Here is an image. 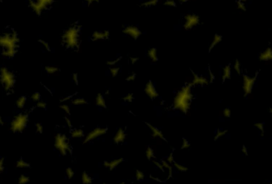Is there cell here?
Masks as SVG:
<instances>
[{
    "label": "cell",
    "instance_id": "obj_60",
    "mask_svg": "<svg viewBox=\"0 0 272 184\" xmlns=\"http://www.w3.org/2000/svg\"><path fill=\"white\" fill-rule=\"evenodd\" d=\"M270 184H272V181L271 182V183H270Z\"/></svg>",
    "mask_w": 272,
    "mask_h": 184
},
{
    "label": "cell",
    "instance_id": "obj_19",
    "mask_svg": "<svg viewBox=\"0 0 272 184\" xmlns=\"http://www.w3.org/2000/svg\"><path fill=\"white\" fill-rule=\"evenodd\" d=\"M96 104L97 106L101 107V108H107V105L105 100L104 98L103 95L102 94L99 93L96 97Z\"/></svg>",
    "mask_w": 272,
    "mask_h": 184
},
{
    "label": "cell",
    "instance_id": "obj_22",
    "mask_svg": "<svg viewBox=\"0 0 272 184\" xmlns=\"http://www.w3.org/2000/svg\"><path fill=\"white\" fill-rule=\"evenodd\" d=\"M254 127L259 131L260 136L264 137L265 136V127H264V124L263 123V122H256L254 124Z\"/></svg>",
    "mask_w": 272,
    "mask_h": 184
},
{
    "label": "cell",
    "instance_id": "obj_32",
    "mask_svg": "<svg viewBox=\"0 0 272 184\" xmlns=\"http://www.w3.org/2000/svg\"><path fill=\"white\" fill-rule=\"evenodd\" d=\"M246 2L238 1L237 2V7L238 9L242 11H244L247 9V6L246 5Z\"/></svg>",
    "mask_w": 272,
    "mask_h": 184
},
{
    "label": "cell",
    "instance_id": "obj_40",
    "mask_svg": "<svg viewBox=\"0 0 272 184\" xmlns=\"http://www.w3.org/2000/svg\"><path fill=\"white\" fill-rule=\"evenodd\" d=\"M60 108L68 115H70V108L68 105L66 104H62L60 106Z\"/></svg>",
    "mask_w": 272,
    "mask_h": 184
},
{
    "label": "cell",
    "instance_id": "obj_28",
    "mask_svg": "<svg viewBox=\"0 0 272 184\" xmlns=\"http://www.w3.org/2000/svg\"><path fill=\"white\" fill-rule=\"evenodd\" d=\"M228 133V131L226 130H218L216 132V134L214 137V140H217L220 139L221 138H222L224 136H225Z\"/></svg>",
    "mask_w": 272,
    "mask_h": 184
},
{
    "label": "cell",
    "instance_id": "obj_57",
    "mask_svg": "<svg viewBox=\"0 0 272 184\" xmlns=\"http://www.w3.org/2000/svg\"><path fill=\"white\" fill-rule=\"evenodd\" d=\"M269 112H270V113L272 115V107H271L270 109H269Z\"/></svg>",
    "mask_w": 272,
    "mask_h": 184
},
{
    "label": "cell",
    "instance_id": "obj_36",
    "mask_svg": "<svg viewBox=\"0 0 272 184\" xmlns=\"http://www.w3.org/2000/svg\"><path fill=\"white\" fill-rule=\"evenodd\" d=\"M232 114L231 110L229 108H225L223 109V115L224 117L226 118H229L231 117Z\"/></svg>",
    "mask_w": 272,
    "mask_h": 184
},
{
    "label": "cell",
    "instance_id": "obj_39",
    "mask_svg": "<svg viewBox=\"0 0 272 184\" xmlns=\"http://www.w3.org/2000/svg\"><path fill=\"white\" fill-rule=\"evenodd\" d=\"M190 146V143L188 140L185 138H183L182 144L181 149H187Z\"/></svg>",
    "mask_w": 272,
    "mask_h": 184
},
{
    "label": "cell",
    "instance_id": "obj_10",
    "mask_svg": "<svg viewBox=\"0 0 272 184\" xmlns=\"http://www.w3.org/2000/svg\"><path fill=\"white\" fill-rule=\"evenodd\" d=\"M192 74L193 75V79L191 82L189 83L190 86H192L196 85L203 86L208 84V81L206 78L203 77V76H199L197 74L194 73L193 72H192Z\"/></svg>",
    "mask_w": 272,
    "mask_h": 184
},
{
    "label": "cell",
    "instance_id": "obj_42",
    "mask_svg": "<svg viewBox=\"0 0 272 184\" xmlns=\"http://www.w3.org/2000/svg\"><path fill=\"white\" fill-rule=\"evenodd\" d=\"M36 106L38 108L45 109L47 107V104L45 102H43V101H39V102H37Z\"/></svg>",
    "mask_w": 272,
    "mask_h": 184
},
{
    "label": "cell",
    "instance_id": "obj_58",
    "mask_svg": "<svg viewBox=\"0 0 272 184\" xmlns=\"http://www.w3.org/2000/svg\"><path fill=\"white\" fill-rule=\"evenodd\" d=\"M238 1H242V2H246L248 1V0H238Z\"/></svg>",
    "mask_w": 272,
    "mask_h": 184
},
{
    "label": "cell",
    "instance_id": "obj_41",
    "mask_svg": "<svg viewBox=\"0 0 272 184\" xmlns=\"http://www.w3.org/2000/svg\"><path fill=\"white\" fill-rule=\"evenodd\" d=\"M35 128H36V132L37 133H40V134L43 133L44 129H43V127L42 124L40 123H37L35 125Z\"/></svg>",
    "mask_w": 272,
    "mask_h": 184
},
{
    "label": "cell",
    "instance_id": "obj_4",
    "mask_svg": "<svg viewBox=\"0 0 272 184\" xmlns=\"http://www.w3.org/2000/svg\"><path fill=\"white\" fill-rule=\"evenodd\" d=\"M28 122V115L20 113L15 116L11 121L10 129L13 133H21L25 129Z\"/></svg>",
    "mask_w": 272,
    "mask_h": 184
},
{
    "label": "cell",
    "instance_id": "obj_34",
    "mask_svg": "<svg viewBox=\"0 0 272 184\" xmlns=\"http://www.w3.org/2000/svg\"><path fill=\"white\" fill-rule=\"evenodd\" d=\"M41 94L38 92H35L31 96V99L34 102H39L41 99Z\"/></svg>",
    "mask_w": 272,
    "mask_h": 184
},
{
    "label": "cell",
    "instance_id": "obj_37",
    "mask_svg": "<svg viewBox=\"0 0 272 184\" xmlns=\"http://www.w3.org/2000/svg\"><path fill=\"white\" fill-rule=\"evenodd\" d=\"M119 70H120V68L119 67H113L112 68H111L109 70L110 73L113 77H116L118 74Z\"/></svg>",
    "mask_w": 272,
    "mask_h": 184
},
{
    "label": "cell",
    "instance_id": "obj_17",
    "mask_svg": "<svg viewBox=\"0 0 272 184\" xmlns=\"http://www.w3.org/2000/svg\"><path fill=\"white\" fill-rule=\"evenodd\" d=\"M147 56L150 60L154 63H155L158 61V56H157V50L155 48H150L148 50Z\"/></svg>",
    "mask_w": 272,
    "mask_h": 184
},
{
    "label": "cell",
    "instance_id": "obj_49",
    "mask_svg": "<svg viewBox=\"0 0 272 184\" xmlns=\"http://www.w3.org/2000/svg\"><path fill=\"white\" fill-rule=\"evenodd\" d=\"M241 151L242 153L244 155H248L249 152H248V148H247V147L245 146V145H243V146H242V148H241Z\"/></svg>",
    "mask_w": 272,
    "mask_h": 184
},
{
    "label": "cell",
    "instance_id": "obj_51",
    "mask_svg": "<svg viewBox=\"0 0 272 184\" xmlns=\"http://www.w3.org/2000/svg\"><path fill=\"white\" fill-rule=\"evenodd\" d=\"M74 95H67V96H66V97H63V98H62V99H61L60 101H61V102H66V101H68V100H70V99H72V98L73 97Z\"/></svg>",
    "mask_w": 272,
    "mask_h": 184
},
{
    "label": "cell",
    "instance_id": "obj_38",
    "mask_svg": "<svg viewBox=\"0 0 272 184\" xmlns=\"http://www.w3.org/2000/svg\"><path fill=\"white\" fill-rule=\"evenodd\" d=\"M144 177H145V175L143 172L140 171L139 170H137L136 173V178L137 181H142L144 179Z\"/></svg>",
    "mask_w": 272,
    "mask_h": 184
},
{
    "label": "cell",
    "instance_id": "obj_59",
    "mask_svg": "<svg viewBox=\"0 0 272 184\" xmlns=\"http://www.w3.org/2000/svg\"><path fill=\"white\" fill-rule=\"evenodd\" d=\"M120 184H125V181H122V182H121V183H120Z\"/></svg>",
    "mask_w": 272,
    "mask_h": 184
},
{
    "label": "cell",
    "instance_id": "obj_46",
    "mask_svg": "<svg viewBox=\"0 0 272 184\" xmlns=\"http://www.w3.org/2000/svg\"><path fill=\"white\" fill-rule=\"evenodd\" d=\"M120 59H121L120 58H116V59L109 61H107V64L108 65H109V66H112L115 65L116 63H117L118 62H119L120 60Z\"/></svg>",
    "mask_w": 272,
    "mask_h": 184
},
{
    "label": "cell",
    "instance_id": "obj_20",
    "mask_svg": "<svg viewBox=\"0 0 272 184\" xmlns=\"http://www.w3.org/2000/svg\"><path fill=\"white\" fill-rule=\"evenodd\" d=\"M27 102V98L25 95L20 96L19 98L17 99L16 102V105L18 108L19 109H22L24 108Z\"/></svg>",
    "mask_w": 272,
    "mask_h": 184
},
{
    "label": "cell",
    "instance_id": "obj_15",
    "mask_svg": "<svg viewBox=\"0 0 272 184\" xmlns=\"http://www.w3.org/2000/svg\"><path fill=\"white\" fill-rule=\"evenodd\" d=\"M146 124L148 125V127L149 128L150 130L152 131V136L154 137V138H157L158 137V138H159L161 139L166 141L165 138L164 137L163 133L159 129H158L156 127L152 125L151 124L149 123H146Z\"/></svg>",
    "mask_w": 272,
    "mask_h": 184
},
{
    "label": "cell",
    "instance_id": "obj_55",
    "mask_svg": "<svg viewBox=\"0 0 272 184\" xmlns=\"http://www.w3.org/2000/svg\"><path fill=\"white\" fill-rule=\"evenodd\" d=\"M190 0H179V1L181 3H185L186 2H188Z\"/></svg>",
    "mask_w": 272,
    "mask_h": 184
},
{
    "label": "cell",
    "instance_id": "obj_3",
    "mask_svg": "<svg viewBox=\"0 0 272 184\" xmlns=\"http://www.w3.org/2000/svg\"><path fill=\"white\" fill-rule=\"evenodd\" d=\"M54 146L62 155L65 156L68 153L72 152V147L69 143L68 138L64 134L58 133L56 135L55 138Z\"/></svg>",
    "mask_w": 272,
    "mask_h": 184
},
{
    "label": "cell",
    "instance_id": "obj_6",
    "mask_svg": "<svg viewBox=\"0 0 272 184\" xmlns=\"http://www.w3.org/2000/svg\"><path fill=\"white\" fill-rule=\"evenodd\" d=\"M108 130V128H100L97 127L95 128L94 129L91 130L89 133H88L87 136L85 137L84 143H89L92 140L97 139V138L103 136L104 135L106 134Z\"/></svg>",
    "mask_w": 272,
    "mask_h": 184
},
{
    "label": "cell",
    "instance_id": "obj_44",
    "mask_svg": "<svg viewBox=\"0 0 272 184\" xmlns=\"http://www.w3.org/2000/svg\"><path fill=\"white\" fill-rule=\"evenodd\" d=\"M39 41L41 43V45H42V46H43L47 51H51L50 47V45L48 44L47 42L45 41L44 40H40Z\"/></svg>",
    "mask_w": 272,
    "mask_h": 184
},
{
    "label": "cell",
    "instance_id": "obj_14",
    "mask_svg": "<svg viewBox=\"0 0 272 184\" xmlns=\"http://www.w3.org/2000/svg\"><path fill=\"white\" fill-rule=\"evenodd\" d=\"M232 75V67L230 65H225L222 70V79L223 82L230 79Z\"/></svg>",
    "mask_w": 272,
    "mask_h": 184
},
{
    "label": "cell",
    "instance_id": "obj_31",
    "mask_svg": "<svg viewBox=\"0 0 272 184\" xmlns=\"http://www.w3.org/2000/svg\"><path fill=\"white\" fill-rule=\"evenodd\" d=\"M30 181V178L27 176L22 175L20 176L18 180V183L20 184H27Z\"/></svg>",
    "mask_w": 272,
    "mask_h": 184
},
{
    "label": "cell",
    "instance_id": "obj_29",
    "mask_svg": "<svg viewBox=\"0 0 272 184\" xmlns=\"http://www.w3.org/2000/svg\"><path fill=\"white\" fill-rule=\"evenodd\" d=\"M173 165L176 169L178 171L181 172H186L188 170V168L185 167L184 165H182L179 164L177 162H174L173 163Z\"/></svg>",
    "mask_w": 272,
    "mask_h": 184
},
{
    "label": "cell",
    "instance_id": "obj_12",
    "mask_svg": "<svg viewBox=\"0 0 272 184\" xmlns=\"http://www.w3.org/2000/svg\"><path fill=\"white\" fill-rule=\"evenodd\" d=\"M124 160L123 158L114 159L111 161H105L104 162L103 165L107 168H108L110 170H113V169L116 168L119 164H120L123 162Z\"/></svg>",
    "mask_w": 272,
    "mask_h": 184
},
{
    "label": "cell",
    "instance_id": "obj_25",
    "mask_svg": "<svg viewBox=\"0 0 272 184\" xmlns=\"http://www.w3.org/2000/svg\"><path fill=\"white\" fill-rule=\"evenodd\" d=\"M233 69L235 70V73H237L238 75H240L242 72V69L241 67V64L240 62L238 60H236L233 64Z\"/></svg>",
    "mask_w": 272,
    "mask_h": 184
},
{
    "label": "cell",
    "instance_id": "obj_56",
    "mask_svg": "<svg viewBox=\"0 0 272 184\" xmlns=\"http://www.w3.org/2000/svg\"><path fill=\"white\" fill-rule=\"evenodd\" d=\"M0 123H1V125H4V122H3V119H2V117H1V118H0Z\"/></svg>",
    "mask_w": 272,
    "mask_h": 184
},
{
    "label": "cell",
    "instance_id": "obj_24",
    "mask_svg": "<svg viewBox=\"0 0 272 184\" xmlns=\"http://www.w3.org/2000/svg\"><path fill=\"white\" fill-rule=\"evenodd\" d=\"M160 0H147L141 4V6L144 8H150L155 6L158 3Z\"/></svg>",
    "mask_w": 272,
    "mask_h": 184
},
{
    "label": "cell",
    "instance_id": "obj_52",
    "mask_svg": "<svg viewBox=\"0 0 272 184\" xmlns=\"http://www.w3.org/2000/svg\"><path fill=\"white\" fill-rule=\"evenodd\" d=\"M65 121H66V123L67 124V125H68L70 129H72V123H71V121L69 119V118H68V117H65Z\"/></svg>",
    "mask_w": 272,
    "mask_h": 184
},
{
    "label": "cell",
    "instance_id": "obj_5",
    "mask_svg": "<svg viewBox=\"0 0 272 184\" xmlns=\"http://www.w3.org/2000/svg\"><path fill=\"white\" fill-rule=\"evenodd\" d=\"M257 79V74L253 76L244 74L242 77V89L244 95L247 97L252 93Z\"/></svg>",
    "mask_w": 272,
    "mask_h": 184
},
{
    "label": "cell",
    "instance_id": "obj_2",
    "mask_svg": "<svg viewBox=\"0 0 272 184\" xmlns=\"http://www.w3.org/2000/svg\"><path fill=\"white\" fill-rule=\"evenodd\" d=\"M1 82L6 92L10 93L12 91L16 82L14 73L6 67L2 68L1 70Z\"/></svg>",
    "mask_w": 272,
    "mask_h": 184
},
{
    "label": "cell",
    "instance_id": "obj_11",
    "mask_svg": "<svg viewBox=\"0 0 272 184\" xmlns=\"http://www.w3.org/2000/svg\"><path fill=\"white\" fill-rule=\"evenodd\" d=\"M260 60L263 61H272V48L268 47L260 53Z\"/></svg>",
    "mask_w": 272,
    "mask_h": 184
},
{
    "label": "cell",
    "instance_id": "obj_1",
    "mask_svg": "<svg viewBox=\"0 0 272 184\" xmlns=\"http://www.w3.org/2000/svg\"><path fill=\"white\" fill-rule=\"evenodd\" d=\"M191 87L189 84L183 87L175 96L174 100V107L185 113L190 108L192 95Z\"/></svg>",
    "mask_w": 272,
    "mask_h": 184
},
{
    "label": "cell",
    "instance_id": "obj_7",
    "mask_svg": "<svg viewBox=\"0 0 272 184\" xmlns=\"http://www.w3.org/2000/svg\"><path fill=\"white\" fill-rule=\"evenodd\" d=\"M199 18L195 14H188L184 17L183 27L185 29H194L199 24Z\"/></svg>",
    "mask_w": 272,
    "mask_h": 184
},
{
    "label": "cell",
    "instance_id": "obj_43",
    "mask_svg": "<svg viewBox=\"0 0 272 184\" xmlns=\"http://www.w3.org/2000/svg\"><path fill=\"white\" fill-rule=\"evenodd\" d=\"M164 5L169 7H175L176 3L174 0H166L164 2Z\"/></svg>",
    "mask_w": 272,
    "mask_h": 184
},
{
    "label": "cell",
    "instance_id": "obj_9",
    "mask_svg": "<svg viewBox=\"0 0 272 184\" xmlns=\"http://www.w3.org/2000/svg\"><path fill=\"white\" fill-rule=\"evenodd\" d=\"M145 91L146 95L152 99L156 98L158 95V93L153 83L150 81L147 83L145 88Z\"/></svg>",
    "mask_w": 272,
    "mask_h": 184
},
{
    "label": "cell",
    "instance_id": "obj_16",
    "mask_svg": "<svg viewBox=\"0 0 272 184\" xmlns=\"http://www.w3.org/2000/svg\"><path fill=\"white\" fill-rule=\"evenodd\" d=\"M222 37L221 35L218 34H216L214 35L210 44V47H209V51H212L214 48H215L216 46L222 41Z\"/></svg>",
    "mask_w": 272,
    "mask_h": 184
},
{
    "label": "cell",
    "instance_id": "obj_18",
    "mask_svg": "<svg viewBox=\"0 0 272 184\" xmlns=\"http://www.w3.org/2000/svg\"><path fill=\"white\" fill-rule=\"evenodd\" d=\"M72 138H81L84 136V131L81 129H72L70 132Z\"/></svg>",
    "mask_w": 272,
    "mask_h": 184
},
{
    "label": "cell",
    "instance_id": "obj_53",
    "mask_svg": "<svg viewBox=\"0 0 272 184\" xmlns=\"http://www.w3.org/2000/svg\"><path fill=\"white\" fill-rule=\"evenodd\" d=\"M209 74H210V82H213L214 80L215 79V75L213 74V72L210 70H209Z\"/></svg>",
    "mask_w": 272,
    "mask_h": 184
},
{
    "label": "cell",
    "instance_id": "obj_48",
    "mask_svg": "<svg viewBox=\"0 0 272 184\" xmlns=\"http://www.w3.org/2000/svg\"><path fill=\"white\" fill-rule=\"evenodd\" d=\"M167 162H168L170 164H172L173 163V162H174V158H173V154L171 153L169 155V156L166 159V160Z\"/></svg>",
    "mask_w": 272,
    "mask_h": 184
},
{
    "label": "cell",
    "instance_id": "obj_27",
    "mask_svg": "<svg viewBox=\"0 0 272 184\" xmlns=\"http://www.w3.org/2000/svg\"><path fill=\"white\" fill-rule=\"evenodd\" d=\"M87 103V101L83 98H76L72 99V104L75 106L85 105Z\"/></svg>",
    "mask_w": 272,
    "mask_h": 184
},
{
    "label": "cell",
    "instance_id": "obj_26",
    "mask_svg": "<svg viewBox=\"0 0 272 184\" xmlns=\"http://www.w3.org/2000/svg\"><path fill=\"white\" fill-rule=\"evenodd\" d=\"M44 69L45 72L49 74H53L58 72L60 70L57 67L53 66H47L45 67Z\"/></svg>",
    "mask_w": 272,
    "mask_h": 184
},
{
    "label": "cell",
    "instance_id": "obj_30",
    "mask_svg": "<svg viewBox=\"0 0 272 184\" xmlns=\"http://www.w3.org/2000/svg\"><path fill=\"white\" fill-rule=\"evenodd\" d=\"M146 155L148 160H152L155 158L153 150L150 147H148L147 148L146 152Z\"/></svg>",
    "mask_w": 272,
    "mask_h": 184
},
{
    "label": "cell",
    "instance_id": "obj_13",
    "mask_svg": "<svg viewBox=\"0 0 272 184\" xmlns=\"http://www.w3.org/2000/svg\"><path fill=\"white\" fill-rule=\"evenodd\" d=\"M125 138L126 133L125 130L122 128H120L114 137L113 141L116 144H119L120 143H123L125 140Z\"/></svg>",
    "mask_w": 272,
    "mask_h": 184
},
{
    "label": "cell",
    "instance_id": "obj_45",
    "mask_svg": "<svg viewBox=\"0 0 272 184\" xmlns=\"http://www.w3.org/2000/svg\"><path fill=\"white\" fill-rule=\"evenodd\" d=\"M4 162H5V160L4 159V158H1L0 160V172L1 173H2L5 169Z\"/></svg>",
    "mask_w": 272,
    "mask_h": 184
},
{
    "label": "cell",
    "instance_id": "obj_8",
    "mask_svg": "<svg viewBox=\"0 0 272 184\" xmlns=\"http://www.w3.org/2000/svg\"><path fill=\"white\" fill-rule=\"evenodd\" d=\"M123 33L125 35H128L134 40H137L141 34L140 29L135 25L127 26L123 29Z\"/></svg>",
    "mask_w": 272,
    "mask_h": 184
},
{
    "label": "cell",
    "instance_id": "obj_47",
    "mask_svg": "<svg viewBox=\"0 0 272 184\" xmlns=\"http://www.w3.org/2000/svg\"><path fill=\"white\" fill-rule=\"evenodd\" d=\"M72 80L73 82L75 83V84L78 85L79 83L78 76L77 73H74L73 74L72 76Z\"/></svg>",
    "mask_w": 272,
    "mask_h": 184
},
{
    "label": "cell",
    "instance_id": "obj_21",
    "mask_svg": "<svg viewBox=\"0 0 272 184\" xmlns=\"http://www.w3.org/2000/svg\"><path fill=\"white\" fill-rule=\"evenodd\" d=\"M16 167L18 168L27 169L30 167V164L28 162H26L24 159H20L17 162Z\"/></svg>",
    "mask_w": 272,
    "mask_h": 184
},
{
    "label": "cell",
    "instance_id": "obj_33",
    "mask_svg": "<svg viewBox=\"0 0 272 184\" xmlns=\"http://www.w3.org/2000/svg\"><path fill=\"white\" fill-rule=\"evenodd\" d=\"M66 174L67 178H68L69 179H72L74 177V175H75V172L73 171V169L70 167L66 168Z\"/></svg>",
    "mask_w": 272,
    "mask_h": 184
},
{
    "label": "cell",
    "instance_id": "obj_35",
    "mask_svg": "<svg viewBox=\"0 0 272 184\" xmlns=\"http://www.w3.org/2000/svg\"><path fill=\"white\" fill-rule=\"evenodd\" d=\"M134 99V97L133 94L129 93L123 98V100L124 102H132Z\"/></svg>",
    "mask_w": 272,
    "mask_h": 184
},
{
    "label": "cell",
    "instance_id": "obj_54",
    "mask_svg": "<svg viewBox=\"0 0 272 184\" xmlns=\"http://www.w3.org/2000/svg\"><path fill=\"white\" fill-rule=\"evenodd\" d=\"M130 60L131 63L132 64H135L137 62L138 60H139V59H138V58L136 57H132L130 58Z\"/></svg>",
    "mask_w": 272,
    "mask_h": 184
},
{
    "label": "cell",
    "instance_id": "obj_23",
    "mask_svg": "<svg viewBox=\"0 0 272 184\" xmlns=\"http://www.w3.org/2000/svg\"><path fill=\"white\" fill-rule=\"evenodd\" d=\"M82 181L83 184H91L93 183V178L86 172H84L82 174Z\"/></svg>",
    "mask_w": 272,
    "mask_h": 184
},
{
    "label": "cell",
    "instance_id": "obj_50",
    "mask_svg": "<svg viewBox=\"0 0 272 184\" xmlns=\"http://www.w3.org/2000/svg\"><path fill=\"white\" fill-rule=\"evenodd\" d=\"M136 74L133 73L131 75H130L129 76H128L126 79V80L128 81L129 82H130V81H134L135 79H136Z\"/></svg>",
    "mask_w": 272,
    "mask_h": 184
}]
</instances>
